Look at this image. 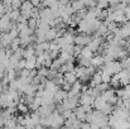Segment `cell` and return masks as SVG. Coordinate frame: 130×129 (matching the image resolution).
<instances>
[{"instance_id":"cell-5","label":"cell","mask_w":130,"mask_h":129,"mask_svg":"<svg viewBox=\"0 0 130 129\" xmlns=\"http://www.w3.org/2000/svg\"><path fill=\"white\" fill-rule=\"evenodd\" d=\"M90 65H91L92 67H95V68L102 67V66L105 65V60H104L102 54H96V56H93V57L91 58V61H90Z\"/></svg>"},{"instance_id":"cell-24","label":"cell","mask_w":130,"mask_h":129,"mask_svg":"<svg viewBox=\"0 0 130 129\" xmlns=\"http://www.w3.org/2000/svg\"><path fill=\"white\" fill-rule=\"evenodd\" d=\"M114 111V105H111V104H109V103H106V105L102 108V110H101V113L102 114H105V115H111V113Z\"/></svg>"},{"instance_id":"cell-2","label":"cell","mask_w":130,"mask_h":129,"mask_svg":"<svg viewBox=\"0 0 130 129\" xmlns=\"http://www.w3.org/2000/svg\"><path fill=\"white\" fill-rule=\"evenodd\" d=\"M33 9H34V6L32 5V3L29 0H25V1L22 3V5L19 8V11H20V15H23L24 18L29 19L33 15Z\"/></svg>"},{"instance_id":"cell-6","label":"cell","mask_w":130,"mask_h":129,"mask_svg":"<svg viewBox=\"0 0 130 129\" xmlns=\"http://www.w3.org/2000/svg\"><path fill=\"white\" fill-rule=\"evenodd\" d=\"M24 68L32 71V70H36L37 68V56H32V57H28V58H24Z\"/></svg>"},{"instance_id":"cell-39","label":"cell","mask_w":130,"mask_h":129,"mask_svg":"<svg viewBox=\"0 0 130 129\" xmlns=\"http://www.w3.org/2000/svg\"><path fill=\"white\" fill-rule=\"evenodd\" d=\"M51 129H56V128H51Z\"/></svg>"},{"instance_id":"cell-26","label":"cell","mask_w":130,"mask_h":129,"mask_svg":"<svg viewBox=\"0 0 130 129\" xmlns=\"http://www.w3.org/2000/svg\"><path fill=\"white\" fill-rule=\"evenodd\" d=\"M101 79H102V82H105V84H110L111 75H110L109 72H106L105 70H101Z\"/></svg>"},{"instance_id":"cell-36","label":"cell","mask_w":130,"mask_h":129,"mask_svg":"<svg viewBox=\"0 0 130 129\" xmlns=\"http://www.w3.org/2000/svg\"><path fill=\"white\" fill-rule=\"evenodd\" d=\"M3 125H4V119L0 117V127H3Z\"/></svg>"},{"instance_id":"cell-17","label":"cell","mask_w":130,"mask_h":129,"mask_svg":"<svg viewBox=\"0 0 130 129\" xmlns=\"http://www.w3.org/2000/svg\"><path fill=\"white\" fill-rule=\"evenodd\" d=\"M112 129H130V124L128 120H118Z\"/></svg>"},{"instance_id":"cell-29","label":"cell","mask_w":130,"mask_h":129,"mask_svg":"<svg viewBox=\"0 0 130 129\" xmlns=\"http://www.w3.org/2000/svg\"><path fill=\"white\" fill-rule=\"evenodd\" d=\"M72 115H73V110H64V111L62 113V117L64 118V120L68 119V118H71Z\"/></svg>"},{"instance_id":"cell-9","label":"cell","mask_w":130,"mask_h":129,"mask_svg":"<svg viewBox=\"0 0 130 129\" xmlns=\"http://www.w3.org/2000/svg\"><path fill=\"white\" fill-rule=\"evenodd\" d=\"M73 114H75V117H76L80 122H86L87 113L85 111V109H84L82 106H77V108L73 110Z\"/></svg>"},{"instance_id":"cell-25","label":"cell","mask_w":130,"mask_h":129,"mask_svg":"<svg viewBox=\"0 0 130 129\" xmlns=\"http://www.w3.org/2000/svg\"><path fill=\"white\" fill-rule=\"evenodd\" d=\"M28 27L32 29V31H36L37 29V27H38V19L37 18H29L28 19Z\"/></svg>"},{"instance_id":"cell-15","label":"cell","mask_w":130,"mask_h":129,"mask_svg":"<svg viewBox=\"0 0 130 129\" xmlns=\"http://www.w3.org/2000/svg\"><path fill=\"white\" fill-rule=\"evenodd\" d=\"M100 96L102 97V100H105L106 103H109V101L115 96V90H112V89H107V90H106V91H104Z\"/></svg>"},{"instance_id":"cell-16","label":"cell","mask_w":130,"mask_h":129,"mask_svg":"<svg viewBox=\"0 0 130 129\" xmlns=\"http://www.w3.org/2000/svg\"><path fill=\"white\" fill-rule=\"evenodd\" d=\"M17 125H18V123H17V118H15V117H13V118H10V119L5 120L3 127H4V129H15Z\"/></svg>"},{"instance_id":"cell-8","label":"cell","mask_w":130,"mask_h":129,"mask_svg":"<svg viewBox=\"0 0 130 129\" xmlns=\"http://www.w3.org/2000/svg\"><path fill=\"white\" fill-rule=\"evenodd\" d=\"M93 100H95V97H92L87 92H84V94L80 95V105H91L92 106Z\"/></svg>"},{"instance_id":"cell-23","label":"cell","mask_w":130,"mask_h":129,"mask_svg":"<svg viewBox=\"0 0 130 129\" xmlns=\"http://www.w3.org/2000/svg\"><path fill=\"white\" fill-rule=\"evenodd\" d=\"M20 47H22V46H20V39H19V37H18V38H15V39H13L11 43H10V46H9V48H10L13 52L18 51Z\"/></svg>"},{"instance_id":"cell-35","label":"cell","mask_w":130,"mask_h":129,"mask_svg":"<svg viewBox=\"0 0 130 129\" xmlns=\"http://www.w3.org/2000/svg\"><path fill=\"white\" fill-rule=\"evenodd\" d=\"M15 129H25V127H24V125H19V124H18V125L15 127Z\"/></svg>"},{"instance_id":"cell-37","label":"cell","mask_w":130,"mask_h":129,"mask_svg":"<svg viewBox=\"0 0 130 129\" xmlns=\"http://www.w3.org/2000/svg\"><path fill=\"white\" fill-rule=\"evenodd\" d=\"M123 1H124V0H120V3H123Z\"/></svg>"},{"instance_id":"cell-4","label":"cell","mask_w":130,"mask_h":129,"mask_svg":"<svg viewBox=\"0 0 130 129\" xmlns=\"http://www.w3.org/2000/svg\"><path fill=\"white\" fill-rule=\"evenodd\" d=\"M80 124H81V122L73 114L71 118H68V119L64 120V124L63 125H64L66 129H80Z\"/></svg>"},{"instance_id":"cell-18","label":"cell","mask_w":130,"mask_h":129,"mask_svg":"<svg viewBox=\"0 0 130 129\" xmlns=\"http://www.w3.org/2000/svg\"><path fill=\"white\" fill-rule=\"evenodd\" d=\"M17 110H18V113H20V114L25 115V114H28V111H29V108H28V105H27L25 103L20 101V103L17 105Z\"/></svg>"},{"instance_id":"cell-32","label":"cell","mask_w":130,"mask_h":129,"mask_svg":"<svg viewBox=\"0 0 130 129\" xmlns=\"http://www.w3.org/2000/svg\"><path fill=\"white\" fill-rule=\"evenodd\" d=\"M124 11H125V17H126V20H128V22H130V6H126Z\"/></svg>"},{"instance_id":"cell-22","label":"cell","mask_w":130,"mask_h":129,"mask_svg":"<svg viewBox=\"0 0 130 129\" xmlns=\"http://www.w3.org/2000/svg\"><path fill=\"white\" fill-rule=\"evenodd\" d=\"M29 118H30V120H32V123H33L34 127L39 125V123H41V115H39L37 111H33V113L29 115Z\"/></svg>"},{"instance_id":"cell-38","label":"cell","mask_w":130,"mask_h":129,"mask_svg":"<svg viewBox=\"0 0 130 129\" xmlns=\"http://www.w3.org/2000/svg\"><path fill=\"white\" fill-rule=\"evenodd\" d=\"M0 129H3V127H0Z\"/></svg>"},{"instance_id":"cell-20","label":"cell","mask_w":130,"mask_h":129,"mask_svg":"<svg viewBox=\"0 0 130 129\" xmlns=\"http://www.w3.org/2000/svg\"><path fill=\"white\" fill-rule=\"evenodd\" d=\"M63 63H62V61L59 60V58H54L53 61H52V65H51V67H49V70H52V71H56V72H58V70L61 68V66H62Z\"/></svg>"},{"instance_id":"cell-30","label":"cell","mask_w":130,"mask_h":129,"mask_svg":"<svg viewBox=\"0 0 130 129\" xmlns=\"http://www.w3.org/2000/svg\"><path fill=\"white\" fill-rule=\"evenodd\" d=\"M80 129H91V125H90V123H87V122H81Z\"/></svg>"},{"instance_id":"cell-14","label":"cell","mask_w":130,"mask_h":129,"mask_svg":"<svg viewBox=\"0 0 130 129\" xmlns=\"http://www.w3.org/2000/svg\"><path fill=\"white\" fill-rule=\"evenodd\" d=\"M56 38H57V29L53 28V27H51V28L48 29L47 34H45V41H47V42H53Z\"/></svg>"},{"instance_id":"cell-21","label":"cell","mask_w":130,"mask_h":129,"mask_svg":"<svg viewBox=\"0 0 130 129\" xmlns=\"http://www.w3.org/2000/svg\"><path fill=\"white\" fill-rule=\"evenodd\" d=\"M80 56H81V57H85V58H90V60H91V58L93 57V52H92V51H91V49H90V48L86 46V47H82Z\"/></svg>"},{"instance_id":"cell-19","label":"cell","mask_w":130,"mask_h":129,"mask_svg":"<svg viewBox=\"0 0 130 129\" xmlns=\"http://www.w3.org/2000/svg\"><path fill=\"white\" fill-rule=\"evenodd\" d=\"M8 15H9V18H10V20L11 22H17L18 20V18L20 17V11H19V9H11L9 13H6Z\"/></svg>"},{"instance_id":"cell-1","label":"cell","mask_w":130,"mask_h":129,"mask_svg":"<svg viewBox=\"0 0 130 129\" xmlns=\"http://www.w3.org/2000/svg\"><path fill=\"white\" fill-rule=\"evenodd\" d=\"M102 70H105L106 72H109L112 76V75H116L118 72H120L123 70V67L119 61H110V62H105V65L102 66Z\"/></svg>"},{"instance_id":"cell-34","label":"cell","mask_w":130,"mask_h":129,"mask_svg":"<svg viewBox=\"0 0 130 129\" xmlns=\"http://www.w3.org/2000/svg\"><path fill=\"white\" fill-rule=\"evenodd\" d=\"M34 129H47L45 128V127H43V125H41V124H39V125H37V127H36V128Z\"/></svg>"},{"instance_id":"cell-33","label":"cell","mask_w":130,"mask_h":129,"mask_svg":"<svg viewBox=\"0 0 130 129\" xmlns=\"http://www.w3.org/2000/svg\"><path fill=\"white\" fill-rule=\"evenodd\" d=\"M1 1H3V4L5 6H10L11 5V0H1Z\"/></svg>"},{"instance_id":"cell-28","label":"cell","mask_w":130,"mask_h":129,"mask_svg":"<svg viewBox=\"0 0 130 129\" xmlns=\"http://www.w3.org/2000/svg\"><path fill=\"white\" fill-rule=\"evenodd\" d=\"M22 5V0H11V9H19Z\"/></svg>"},{"instance_id":"cell-13","label":"cell","mask_w":130,"mask_h":129,"mask_svg":"<svg viewBox=\"0 0 130 129\" xmlns=\"http://www.w3.org/2000/svg\"><path fill=\"white\" fill-rule=\"evenodd\" d=\"M105 105H106V101H105V100H102V97H101V96L95 97L93 104H92V106L95 108V110H99V111H101V110H102V108H104Z\"/></svg>"},{"instance_id":"cell-27","label":"cell","mask_w":130,"mask_h":129,"mask_svg":"<svg viewBox=\"0 0 130 129\" xmlns=\"http://www.w3.org/2000/svg\"><path fill=\"white\" fill-rule=\"evenodd\" d=\"M96 6L104 10V9H107L110 5H109V1L107 0H97L96 1Z\"/></svg>"},{"instance_id":"cell-7","label":"cell","mask_w":130,"mask_h":129,"mask_svg":"<svg viewBox=\"0 0 130 129\" xmlns=\"http://www.w3.org/2000/svg\"><path fill=\"white\" fill-rule=\"evenodd\" d=\"M11 41H13V39L10 38V36H9L8 32L0 33V47H3V48H8V47L10 46Z\"/></svg>"},{"instance_id":"cell-12","label":"cell","mask_w":130,"mask_h":129,"mask_svg":"<svg viewBox=\"0 0 130 129\" xmlns=\"http://www.w3.org/2000/svg\"><path fill=\"white\" fill-rule=\"evenodd\" d=\"M70 5L72 6V9H73V11H75V13L82 11V10H85V8H86L81 0H73L72 3H70Z\"/></svg>"},{"instance_id":"cell-40","label":"cell","mask_w":130,"mask_h":129,"mask_svg":"<svg viewBox=\"0 0 130 129\" xmlns=\"http://www.w3.org/2000/svg\"><path fill=\"white\" fill-rule=\"evenodd\" d=\"M25 129H29V128H25Z\"/></svg>"},{"instance_id":"cell-3","label":"cell","mask_w":130,"mask_h":129,"mask_svg":"<svg viewBox=\"0 0 130 129\" xmlns=\"http://www.w3.org/2000/svg\"><path fill=\"white\" fill-rule=\"evenodd\" d=\"M91 39H92V37H90V34L81 33V34H77V36H75L73 44H76V46H80V47H86L87 44L91 42Z\"/></svg>"},{"instance_id":"cell-10","label":"cell","mask_w":130,"mask_h":129,"mask_svg":"<svg viewBox=\"0 0 130 129\" xmlns=\"http://www.w3.org/2000/svg\"><path fill=\"white\" fill-rule=\"evenodd\" d=\"M66 97H67V91L59 89V90L54 94V96H53V101H54V104H61Z\"/></svg>"},{"instance_id":"cell-31","label":"cell","mask_w":130,"mask_h":129,"mask_svg":"<svg viewBox=\"0 0 130 129\" xmlns=\"http://www.w3.org/2000/svg\"><path fill=\"white\" fill-rule=\"evenodd\" d=\"M29 1L32 3V5L34 8H38L39 5H42V0H29Z\"/></svg>"},{"instance_id":"cell-11","label":"cell","mask_w":130,"mask_h":129,"mask_svg":"<svg viewBox=\"0 0 130 129\" xmlns=\"http://www.w3.org/2000/svg\"><path fill=\"white\" fill-rule=\"evenodd\" d=\"M63 80H64L66 84L72 85V84H75V82L77 81V76H76L75 71H72V72H66V74H63Z\"/></svg>"}]
</instances>
